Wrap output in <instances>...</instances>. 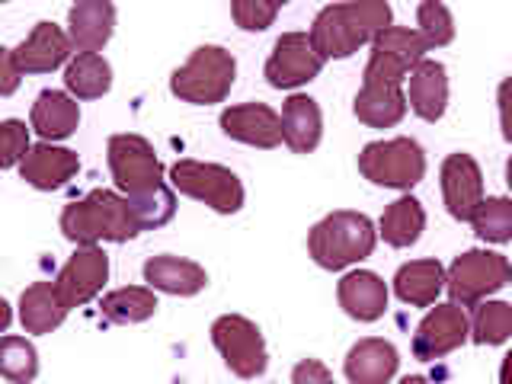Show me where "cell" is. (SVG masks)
<instances>
[{"mask_svg": "<svg viewBox=\"0 0 512 384\" xmlns=\"http://www.w3.org/2000/svg\"><path fill=\"white\" fill-rule=\"evenodd\" d=\"M391 26V7L384 0H352L330 4L311 23V42L320 58H349L362 45H372Z\"/></svg>", "mask_w": 512, "mask_h": 384, "instance_id": "6da1fadb", "label": "cell"}, {"mask_svg": "<svg viewBox=\"0 0 512 384\" xmlns=\"http://www.w3.org/2000/svg\"><path fill=\"white\" fill-rule=\"evenodd\" d=\"M61 231L77 247H96L100 240L109 244H125L141 234V224L132 202L122 192L112 189H93L84 199L64 205L61 212Z\"/></svg>", "mask_w": 512, "mask_h": 384, "instance_id": "7a4b0ae2", "label": "cell"}, {"mask_svg": "<svg viewBox=\"0 0 512 384\" xmlns=\"http://www.w3.org/2000/svg\"><path fill=\"white\" fill-rule=\"evenodd\" d=\"M378 231L362 212H333L317 221L308 234V253L320 269L340 272L365 260L375 250Z\"/></svg>", "mask_w": 512, "mask_h": 384, "instance_id": "3957f363", "label": "cell"}, {"mask_svg": "<svg viewBox=\"0 0 512 384\" xmlns=\"http://www.w3.org/2000/svg\"><path fill=\"white\" fill-rule=\"evenodd\" d=\"M234 77H237V61L228 48L199 45L183 68L173 71L170 93L192 106H215L224 103V96L231 93Z\"/></svg>", "mask_w": 512, "mask_h": 384, "instance_id": "277c9868", "label": "cell"}, {"mask_svg": "<svg viewBox=\"0 0 512 384\" xmlns=\"http://www.w3.org/2000/svg\"><path fill=\"white\" fill-rule=\"evenodd\" d=\"M170 186L183 196L205 202L218 215H234L244 208V183L240 176L221 164H205V160H176L170 167Z\"/></svg>", "mask_w": 512, "mask_h": 384, "instance_id": "5b68a950", "label": "cell"}, {"mask_svg": "<svg viewBox=\"0 0 512 384\" xmlns=\"http://www.w3.org/2000/svg\"><path fill=\"white\" fill-rule=\"evenodd\" d=\"M109 173L116 189L125 199L151 196L164 186V164L154 151V144L141 135H112L106 144Z\"/></svg>", "mask_w": 512, "mask_h": 384, "instance_id": "8992f818", "label": "cell"}, {"mask_svg": "<svg viewBox=\"0 0 512 384\" xmlns=\"http://www.w3.org/2000/svg\"><path fill=\"white\" fill-rule=\"evenodd\" d=\"M359 173L384 189H413L426 176V154L413 138L372 141L359 154Z\"/></svg>", "mask_w": 512, "mask_h": 384, "instance_id": "52a82bcc", "label": "cell"}, {"mask_svg": "<svg viewBox=\"0 0 512 384\" xmlns=\"http://www.w3.org/2000/svg\"><path fill=\"white\" fill-rule=\"evenodd\" d=\"M512 279V263L503 253L493 250H468L455 256V263L445 272V288L455 304L461 308H474L487 295L500 292Z\"/></svg>", "mask_w": 512, "mask_h": 384, "instance_id": "ba28073f", "label": "cell"}, {"mask_svg": "<svg viewBox=\"0 0 512 384\" xmlns=\"http://www.w3.org/2000/svg\"><path fill=\"white\" fill-rule=\"evenodd\" d=\"M212 343L221 352L224 365L231 368L237 378H260L269 365V352L260 327L240 314H224L212 324Z\"/></svg>", "mask_w": 512, "mask_h": 384, "instance_id": "9c48e42d", "label": "cell"}, {"mask_svg": "<svg viewBox=\"0 0 512 384\" xmlns=\"http://www.w3.org/2000/svg\"><path fill=\"white\" fill-rule=\"evenodd\" d=\"M324 58L311 42V32H282L272 45V55L266 61V80L269 87L276 90H295L301 84L314 80L320 71H324Z\"/></svg>", "mask_w": 512, "mask_h": 384, "instance_id": "30bf717a", "label": "cell"}, {"mask_svg": "<svg viewBox=\"0 0 512 384\" xmlns=\"http://www.w3.org/2000/svg\"><path fill=\"white\" fill-rule=\"evenodd\" d=\"M468 340H471V320L464 314L461 304H455V301L436 304L413 333V356L423 362H432V359L448 356V352H455Z\"/></svg>", "mask_w": 512, "mask_h": 384, "instance_id": "8fae6325", "label": "cell"}, {"mask_svg": "<svg viewBox=\"0 0 512 384\" xmlns=\"http://www.w3.org/2000/svg\"><path fill=\"white\" fill-rule=\"evenodd\" d=\"M106 279H109V256L100 247H77V253L55 276V288L71 311V308H84L87 301L100 295Z\"/></svg>", "mask_w": 512, "mask_h": 384, "instance_id": "7c38bea8", "label": "cell"}, {"mask_svg": "<svg viewBox=\"0 0 512 384\" xmlns=\"http://www.w3.org/2000/svg\"><path fill=\"white\" fill-rule=\"evenodd\" d=\"M442 196L455 221H474L484 205V176L471 154H448L442 164Z\"/></svg>", "mask_w": 512, "mask_h": 384, "instance_id": "4fadbf2b", "label": "cell"}, {"mask_svg": "<svg viewBox=\"0 0 512 384\" xmlns=\"http://www.w3.org/2000/svg\"><path fill=\"white\" fill-rule=\"evenodd\" d=\"M221 132L250 144V148H263L272 151L285 141L282 138V116L276 109H269L266 103H244V106H231L221 112Z\"/></svg>", "mask_w": 512, "mask_h": 384, "instance_id": "5bb4252c", "label": "cell"}, {"mask_svg": "<svg viewBox=\"0 0 512 384\" xmlns=\"http://www.w3.org/2000/svg\"><path fill=\"white\" fill-rule=\"evenodd\" d=\"M71 36L55 23H36V29L13 48L16 61H20L23 74H52L55 68H61L64 61L71 64Z\"/></svg>", "mask_w": 512, "mask_h": 384, "instance_id": "9a60e30c", "label": "cell"}, {"mask_svg": "<svg viewBox=\"0 0 512 384\" xmlns=\"http://www.w3.org/2000/svg\"><path fill=\"white\" fill-rule=\"evenodd\" d=\"M80 170V157L68 148H58V144H36L26 160L20 164V176L32 186V189H42V192H52L68 186Z\"/></svg>", "mask_w": 512, "mask_h": 384, "instance_id": "2e32d148", "label": "cell"}, {"mask_svg": "<svg viewBox=\"0 0 512 384\" xmlns=\"http://www.w3.org/2000/svg\"><path fill=\"white\" fill-rule=\"evenodd\" d=\"M336 298H340V308L352 320H362V324H372V320L384 317V311H388V285H384L378 272L368 269H356L343 276L340 288H336Z\"/></svg>", "mask_w": 512, "mask_h": 384, "instance_id": "e0dca14e", "label": "cell"}, {"mask_svg": "<svg viewBox=\"0 0 512 384\" xmlns=\"http://www.w3.org/2000/svg\"><path fill=\"white\" fill-rule=\"evenodd\" d=\"M116 32V7L109 0H80L68 10V36L77 55L100 52Z\"/></svg>", "mask_w": 512, "mask_h": 384, "instance_id": "ac0fdd59", "label": "cell"}, {"mask_svg": "<svg viewBox=\"0 0 512 384\" xmlns=\"http://www.w3.org/2000/svg\"><path fill=\"white\" fill-rule=\"evenodd\" d=\"M407 93L400 84L388 80H362V90L356 93L352 112L368 128H391L407 116Z\"/></svg>", "mask_w": 512, "mask_h": 384, "instance_id": "d6986e66", "label": "cell"}, {"mask_svg": "<svg viewBox=\"0 0 512 384\" xmlns=\"http://www.w3.org/2000/svg\"><path fill=\"white\" fill-rule=\"evenodd\" d=\"M32 132L42 141H64L77 132L80 125V106L71 93L64 90H42L32 103V116H29Z\"/></svg>", "mask_w": 512, "mask_h": 384, "instance_id": "ffe728a7", "label": "cell"}, {"mask_svg": "<svg viewBox=\"0 0 512 384\" xmlns=\"http://www.w3.org/2000/svg\"><path fill=\"white\" fill-rule=\"evenodd\" d=\"M144 282H148V288H154V292L192 298L208 285V272L199 263L183 260V256L164 253V256H151V260L144 263Z\"/></svg>", "mask_w": 512, "mask_h": 384, "instance_id": "44dd1931", "label": "cell"}, {"mask_svg": "<svg viewBox=\"0 0 512 384\" xmlns=\"http://www.w3.org/2000/svg\"><path fill=\"white\" fill-rule=\"evenodd\" d=\"M400 356L388 340L368 336L349 349L343 372L352 384H388L397 375Z\"/></svg>", "mask_w": 512, "mask_h": 384, "instance_id": "7402d4cb", "label": "cell"}, {"mask_svg": "<svg viewBox=\"0 0 512 384\" xmlns=\"http://www.w3.org/2000/svg\"><path fill=\"white\" fill-rule=\"evenodd\" d=\"M410 93L407 103L410 109L420 116L423 122H439L445 116L448 106V77H445V64L439 61H420L410 71Z\"/></svg>", "mask_w": 512, "mask_h": 384, "instance_id": "603a6c76", "label": "cell"}, {"mask_svg": "<svg viewBox=\"0 0 512 384\" xmlns=\"http://www.w3.org/2000/svg\"><path fill=\"white\" fill-rule=\"evenodd\" d=\"M320 135H324V116L317 100L304 93L288 96L282 106V138L288 148L295 154H311L320 144Z\"/></svg>", "mask_w": 512, "mask_h": 384, "instance_id": "cb8c5ba5", "label": "cell"}, {"mask_svg": "<svg viewBox=\"0 0 512 384\" xmlns=\"http://www.w3.org/2000/svg\"><path fill=\"white\" fill-rule=\"evenodd\" d=\"M68 317V304L61 301L55 282H32L20 295V324L26 333H52Z\"/></svg>", "mask_w": 512, "mask_h": 384, "instance_id": "d4e9b609", "label": "cell"}, {"mask_svg": "<svg viewBox=\"0 0 512 384\" xmlns=\"http://www.w3.org/2000/svg\"><path fill=\"white\" fill-rule=\"evenodd\" d=\"M442 288H445V269L439 260H413L407 266H400L394 276L397 298L404 304H413V308L436 304Z\"/></svg>", "mask_w": 512, "mask_h": 384, "instance_id": "484cf974", "label": "cell"}, {"mask_svg": "<svg viewBox=\"0 0 512 384\" xmlns=\"http://www.w3.org/2000/svg\"><path fill=\"white\" fill-rule=\"evenodd\" d=\"M426 231V212H423V202L413 199V196H400L397 202H391L384 208L381 224H378V234L384 237L388 247H413L416 240L423 237Z\"/></svg>", "mask_w": 512, "mask_h": 384, "instance_id": "4316f807", "label": "cell"}, {"mask_svg": "<svg viewBox=\"0 0 512 384\" xmlns=\"http://www.w3.org/2000/svg\"><path fill=\"white\" fill-rule=\"evenodd\" d=\"M64 87L74 100H100L112 87V68L103 55L87 52L71 58V64L64 68Z\"/></svg>", "mask_w": 512, "mask_h": 384, "instance_id": "83f0119b", "label": "cell"}, {"mask_svg": "<svg viewBox=\"0 0 512 384\" xmlns=\"http://www.w3.org/2000/svg\"><path fill=\"white\" fill-rule=\"evenodd\" d=\"M157 295L154 288H141V285H128V288H116V292H109L103 301H100V314L109 324H141V320H148L157 314Z\"/></svg>", "mask_w": 512, "mask_h": 384, "instance_id": "f1b7e54d", "label": "cell"}, {"mask_svg": "<svg viewBox=\"0 0 512 384\" xmlns=\"http://www.w3.org/2000/svg\"><path fill=\"white\" fill-rule=\"evenodd\" d=\"M512 336V304L480 301L471 320V340L477 346H500Z\"/></svg>", "mask_w": 512, "mask_h": 384, "instance_id": "f546056e", "label": "cell"}, {"mask_svg": "<svg viewBox=\"0 0 512 384\" xmlns=\"http://www.w3.org/2000/svg\"><path fill=\"white\" fill-rule=\"evenodd\" d=\"M0 375L10 384H32L39 375V352L23 336H4L0 343Z\"/></svg>", "mask_w": 512, "mask_h": 384, "instance_id": "4dcf8cb0", "label": "cell"}, {"mask_svg": "<svg viewBox=\"0 0 512 384\" xmlns=\"http://www.w3.org/2000/svg\"><path fill=\"white\" fill-rule=\"evenodd\" d=\"M474 234L487 244H509L512 240V199H484L474 215Z\"/></svg>", "mask_w": 512, "mask_h": 384, "instance_id": "1f68e13d", "label": "cell"}, {"mask_svg": "<svg viewBox=\"0 0 512 384\" xmlns=\"http://www.w3.org/2000/svg\"><path fill=\"white\" fill-rule=\"evenodd\" d=\"M372 48H378V52H388V55H397L400 61H407L410 68H416L420 61H426L429 42L420 36V29L388 26V29H384L381 36L372 42Z\"/></svg>", "mask_w": 512, "mask_h": 384, "instance_id": "d6a6232c", "label": "cell"}, {"mask_svg": "<svg viewBox=\"0 0 512 384\" xmlns=\"http://www.w3.org/2000/svg\"><path fill=\"white\" fill-rule=\"evenodd\" d=\"M416 29L420 36L429 42V48H442L455 39V20H452V10L445 4H436V0H423L416 7Z\"/></svg>", "mask_w": 512, "mask_h": 384, "instance_id": "836d02e7", "label": "cell"}, {"mask_svg": "<svg viewBox=\"0 0 512 384\" xmlns=\"http://www.w3.org/2000/svg\"><path fill=\"white\" fill-rule=\"evenodd\" d=\"M138 215L141 231H151V228H164L167 221H173L176 215V196H173V186H160L151 196H141V199H128Z\"/></svg>", "mask_w": 512, "mask_h": 384, "instance_id": "e575fe53", "label": "cell"}, {"mask_svg": "<svg viewBox=\"0 0 512 384\" xmlns=\"http://www.w3.org/2000/svg\"><path fill=\"white\" fill-rule=\"evenodd\" d=\"M29 151H32V144H29L26 122L7 119L4 125H0V164H4V170L23 164Z\"/></svg>", "mask_w": 512, "mask_h": 384, "instance_id": "d590c367", "label": "cell"}, {"mask_svg": "<svg viewBox=\"0 0 512 384\" xmlns=\"http://www.w3.org/2000/svg\"><path fill=\"white\" fill-rule=\"evenodd\" d=\"M279 10H282L279 4H266V0H234V4H231L234 23L240 29H247V32L269 29L272 23H276Z\"/></svg>", "mask_w": 512, "mask_h": 384, "instance_id": "8d00e7d4", "label": "cell"}, {"mask_svg": "<svg viewBox=\"0 0 512 384\" xmlns=\"http://www.w3.org/2000/svg\"><path fill=\"white\" fill-rule=\"evenodd\" d=\"M20 77H23V68H20V61H16V52L13 48H0V93L10 96L20 87Z\"/></svg>", "mask_w": 512, "mask_h": 384, "instance_id": "74e56055", "label": "cell"}, {"mask_svg": "<svg viewBox=\"0 0 512 384\" xmlns=\"http://www.w3.org/2000/svg\"><path fill=\"white\" fill-rule=\"evenodd\" d=\"M292 384H333V375L324 362L304 359L292 368Z\"/></svg>", "mask_w": 512, "mask_h": 384, "instance_id": "f35d334b", "label": "cell"}, {"mask_svg": "<svg viewBox=\"0 0 512 384\" xmlns=\"http://www.w3.org/2000/svg\"><path fill=\"white\" fill-rule=\"evenodd\" d=\"M496 103H500V125H503V138L512 144V77H506L500 84V96H496Z\"/></svg>", "mask_w": 512, "mask_h": 384, "instance_id": "ab89813d", "label": "cell"}, {"mask_svg": "<svg viewBox=\"0 0 512 384\" xmlns=\"http://www.w3.org/2000/svg\"><path fill=\"white\" fill-rule=\"evenodd\" d=\"M500 384H512V349L506 352V359L500 365Z\"/></svg>", "mask_w": 512, "mask_h": 384, "instance_id": "60d3db41", "label": "cell"}, {"mask_svg": "<svg viewBox=\"0 0 512 384\" xmlns=\"http://www.w3.org/2000/svg\"><path fill=\"white\" fill-rule=\"evenodd\" d=\"M400 384H432V381H426V378H420V375H407Z\"/></svg>", "mask_w": 512, "mask_h": 384, "instance_id": "b9f144b4", "label": "cell"}, {"mask_svg": "<svg viewBox=\"0 0 512 384\" xmlns=\"http://www.w3.org/2000/svg\"><path fill=\"white\" fill-rule=\"evenodd\" d=\"M506 183H509V189H512V157H509V164H506Z\"/></svg>", "mask_w": 512, "mask_h": 384, "instance_id": "7bdbcfd3", "label": "cell"}, {"mask_svg": "<svg viewBox=\"0 0 512 384\" xmlns=\"http://www.w3.org/2000/svg\"><path fill=\"white\" fill-rule=\"evenodd\" d=\"M509 282H512V279H509Z\"/></svg>", "mask_w": 512, "mask_h": 384, "instance_id": "ee69618b", "label": "cell"}]
</instances>
